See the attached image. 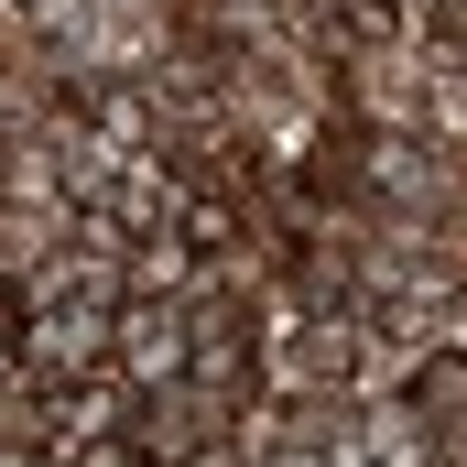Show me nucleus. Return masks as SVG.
Wrapping results in <instances>:
<instances>
[{
  "label": "nucleus",
  "instance_id": "nucleus-1",
  "mask_svg": "<svg viewBox=\"0 0 467 467\" xmlns=\"http://www.w3.org/2000/svg\"><path fill=\"white\" fill-rule=\"evenodd\" d=\"M424 44H369V55H337V119L348 130H424Z\"/></svg>",
  "mask_w": 467,
  "mask_h": 467
},
{
  "label": "nucleus",
  "instance_id": "nucleus-2",
  "mask_svg": "<svg viewBox=\"0 0 467 467\" xmlns=\"http://www.w3.org/2000/svg\"><path fill=\"white\" fill-rule=\"evenodd\" d=\"M109 316L119 305H77V294L44 305V316H22V337H11V348H22V380H33V391L99 380V369H109Z\"/></svg>",
  "mask_w": 467,
  "mask_h": 467
},
{
  "label": "nucleus",
  "instance_id": "nucleus-3",
  "mask_svg": "<svg viewBox=\"0 0 467 467\" xmlns=\"http://www.w3.org/2000/svg\"><path fill=\"white\" fill-rule=\"evenodd\" d=\"M109 369L130 391H152V380H185V305H152V294H130L109 316Z\"/></svg>",
  "mask_w": 467,
  "mask_h": 467
},
{
  "label": "nucleus",
  "instance_id": "nucleus-4",
  "mask_svg": "<svg viewBox=\"0 0 467 467\" xmlns=\"http://www.w3.org/2000/svg\"><path fill=\"white\" fill-rule=\"evenodd\" d=\"M348 435L369 446V467H435V457H446V424L413 402V380H402V391H358Z\"/></svg>",
  "mask_w": 467,
  "mask_h": 467
}]
</instances>
